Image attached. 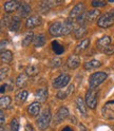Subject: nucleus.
<instances>
[{
  "instance_id": "1",
  "label": "nucleus",
  "mask_w": 114,
  "mask_h": 131,
  "mask_svg": "<svg viewBox=\"0 0 114 131\" xmlns=\"http://www.w3.org/2000/svg\"><path fill=\"white\" fill-rule=\"evenodd\" d=\"M52 119V115H51V111L49 108H45L44 110H42V112L40 113V115L37 119V125L39 127L40 130H45L49 125L51 123Z\"/></svg>"
},
{
  "instance_id": "2",
  "label": "nucleus",
  "mask_w": 114,
  "mask_h": 131,
  "mask_svg": "<svg viewBox=\"0 0 114 131\" xmlns=\"http://www.w3.org/2000/svg\"><path fill=\"white\" fill-rule=\"evenodd\" d=\"M108 74L105 72H95L89 78V87L90 89H96L100 84L107 79Z\"/></svg>"
},
{
  "instance_id": "3",
  "label": "nucleus",
  "mask_w": 114,
  "mask_h": 131,
  "mask_svg": "<svg viewBox=\"0 0 114 131\" xmlns=\"http://www.w3.org/2000/svg\"><path fill=\"white\" fill-rule=\"evenodd\" d=\"M97 96H98V93H97L96 89H90L88 90L86 93V104L90 109H95L97 106Z\"/></svg>"
},
{
  "instance_id": "4",
  "label": "nucleus",
  "mask_w": 114,
  "mask_h": 131,
  "mask_svg": "<svg viewBox=\"0 0 114 131\" xmlns=\"http://www.w3.org/2000/svg\"><path fill=\"white\" fill-rule=\"evenodd\" d=\"M97 24L99 28H109L114 24V14L113 12H108L104 14L101 17L98 18L97 20Z\"/></svg>"
},
{
  "instance_id": "5",
  "label": "nucleus",
  "mask_w": 114,
  "mask_h": 131,
  "mask_svg": "<svg viewBox=\"0 0 114 131\" xmlns=\"http://www.w3.org/2000/svg\"><path fill=\"white\" fill-rule=\"evenodd\" d=\"M101 114L106 119H114V101L107 102L101 109Z\"/></svg>"
},
{
  "instance_id": "6",
  "label": "nucleus",
  "mask_w": 114,
  "mask_h": 131,
  "mask_svg": "<svg viewBox=\"0 0 114 131\" xmlns=\"http://www.w3.org/2000/svg\"><path fill=\"white\" fill-rule=\"evenodd\" d=\"M71 80V76L69 74H60L59 76H57L54 81H53V87L55 89H60V88H63L68 86V84L70 83Z\"/></svg>"
},
{
  "instance_id": "7",
  "label": "nucleus",
  "mask_w": 114,
  "mask_h": 131,
  "mask_svg": "<svg viewBox=\"0 0 114 131\" xmlns=\"http://www.w3.org/2000/svg\"><path fill=\"white\" fill-rule=\"evenodd\" d=\"M63 3V1H59V0H44V1L40 2L39 4V10L40 12L42 13H47L50 9H52V7L54 6H57Z\"/></svg>"
},
{
  "instance_id": "8",
  "label": "nucleus",
  "mask_w": 114,
  "mask_h": 131,
  "mask_svg": "<svg viewBox=\"0 0 114 131\" xmlns=\"http://www.w3.org/2000/svg\"><path fill=\"white\" fill-rule=\"evenodd\" d=\"M86 9V5L84 2H78L76 5L73 6V9L71 10L70 14H69V18L70 19H74V18H78L79 16H81L84 14V11Z\"/></svg>"
},
{
  "instance_id": "9",
  "label": "nucleus",
  "mask_w": 114,
  "mask_h": 131,
  "mask_svg": "<svg viewBox=\"0 0 114 131\" xmlns=\"http://www.w3.org/2000/svg\"><path fill=\"white\" fill-rule=\"evenodd\" d=\"M49 33L51 34V36H54V37L62 36L63 35V23L59 21L54 22L50 27V29H49Z\"/></svg>"
},
{
  "instance_id": "10",
  "label": "nucleus",
  "mask_w": 114,
  "mask_h": 131,
  "mask_svg": "<svg viewBox=\"0 0 114 131\" xmlns=\"http://www.w3.org/2000/svg\"><path fill=\"white\" fill-rule=\"evenodd\" d=\"M68 116H69V110H68L67 107L62 106V107H60L59 110L57 111L56 115H55L54 123H55V124H59V123H61L62 121H64Z\"/></svg>"
},
{
  "instance_id": "11",
  "label": "nucleus",
  "mask_w": 114,
  "mask_h": 131,
  "mask_svg": "<svg viewBox=\"0 0 114 131\" xmlns=\"http://www.w3.org/2000/svg\"><path fill=\"white\" fill-rule=\"evenodd\" d=\"M41 22H42L41 17H39V16H30L26 21V26L28 29H34V28L40 26Z\"/></svg>"
},
{
  "instance_id": "12",
  "label": "nucleus",
  "mask_w": 114,
  "mask_h": 131,
  "mask_svg": "<svg viewBox=\"0 0 114 131\" xmlns=\"http://www.w3.org/2000/svg\"><path fill=\"white\" fill-rule=\"evenodd\" d=\"M20 2L16 1V0H11V1H7L3 4V10L6 13H13L14 11H18L19 9Z\"/></svg>"
},
{
  "instance_id": "13",
  "label": "nucleus",
  "mask_w": 114,
  "mask_h": 131,
  "mask_svg": "<svg viewBox=\"0 0 114 131\" xmlns=\"http://www.w3.org/2000/svg\"><path fill=\"white\" fill-rule=\"evenodd\" d=\"M111 43V38L110 36H102L101 38H99L98 40H97V42H96V47L97 49H98L99 51H104L106 48H108Z\"/></svg>"
},
{
  "instance_id": "14",
  "label": "nucleus",
  "mask_w": 114,
  "mask_h": 131,
  "mask_svg": "<svg viewBox=\"0 0 114 131\" xmlns=\"http://www.w3.org/2000/svg\"><path fill=\"white\" fill-rule=\"evenodd\" d=\"M79 63H80V60H79V56L76 55V54H73L71 56H69L68 58V61H67V66L69 69H72V70H75L79 67Z\"/></svg>"
},
{
  "instance_id": "15",
  "label": "nucleus",
  "mask_w": 114,
  "mask_h": 131,
  "mask_svg": "<svg viewBox=\"0 0 114 131\" xmlns=\"http://www.w3.org/2000/svg\"><path fill=\"white\" fill-rule=\"evenodd\" d=\"M31 11H32V7H31V5L29 3H27V2H20L19 9H18L20 17H28L29 18Z\"/></svg>"
},
{
  "instance_id": "16",
  "label": "nucleus",
  "mask_w": 114,
  "mask_h": 131,
  "mask_svg": "<svg viewBox=\"0 0 114 131\" xmlns=\"http://www.w3.org/2000/svg\"><path fill=\"white\" fill-rule=\"evenodd\" d=\"M39 111H40V104L38 102H34L32 103L29 107H28V112L30 115L32 116H36L39 114Z\"/></svg>"
},
{
  "instance_id": "17",
  "label": "nucleus",
  "mask_w": 114,
  "mask_h": 131,
  "mask_svg": "<svg viewBox=\"0 0 114 131\" xmlns=\"http://www.w3.org/2000/svg\"><path fill=\"white\" fill-rule=\"evenodd\" d=\"M76 105H77V108H78V110H79V113L81 114V115L86 116V115H87V107H86L87 104H86V102H85L80 96L77 97Z\"/></svg>"
},
{
  "instance_id": "18",
  "label": "nucleus",
  "mask_w": 114,
  "mask_h": 131,
  "mask_svg": "<svg viewBox=\"0 0 114 131\" xmlns=\"http://www.w3.org/2000/svg\"><path fill=\"white\" fill-rule=\"evenodd\" d=\"M28 79H29V76H28L27 73H21V74L18 75L17 79H16V86L18 88L24 87L28 83Z\"/></svg>"
},
{
  "instance_id": "19",
  "label": "nucleus",
  "mask_w": 114,
  "mask_h": 131,
  "mask_svg": "<svg viewBox=\"0 0 114 131\" xmlns=\"http://www.w3.org/2000/svg\"><path fill=\"white\" fill-rule=\"evenodd\" d=\"M20 23H21V19H20V16H14L12 18V21H11V24H10V30L12 32H16L18 31L19 28H20Z\"/></svg>"
},
{
  "instance_id": "20",
  "label": "nucleus",
  "mask_w": 114,
  "mask_h": 131,
  "mask_svg": "<svg viewBox=\"0 0 114 131\" xmlns=\"http://www.w3.org/2000/svg\"><path fill=\"white\" fill-rule=\"evenodd\" d=\"M89 45H90V39L89 38H86L84 40H81V42H79L75 48V53L78 54V53L84 52L86 49L89 47Z\"/></svg>"
},
{
  "instance_id": "21",
  "label": "nucleus",
  "mask_w": 114,
  "mask_h": 131,
  "mask_svg": "<svg viewBox=\"0 0 114 131\" xmlns=\"http://www.w3.org/2000/svg\"><path fill=\"white\" fill-rule=\"evenodd\" d=\"M44 43H45V36L43 34H37L34 37L33 45L35 48H41L44 46Z\"/></svg>"
},
{
  "instance_id": "22",
  "label": "nucleus",
  "mask_w": 114,
  "mask_h": 131,
  "mask_svg": "<svg viewBox=\"0 0 114 131\" xmlns=\"http://www.w3.org/2000/svg\"><path fill=\"white\" fill-rule=\"evenodd\" d=\"M36 98H37L39 102L44 103L47 101V98H48V89L40 88L39 90H37V92H36Z\"/></svg>"
},
{
  "instance_id": "23",
  "label": "nucleus",
  "mask_w": 114,
  "mask_h": 131,
  "mask_svg": "<svg viewBox=\"0 0 114 131\" xmlns=\"http://www.w3.org/2000/svg\"><path fill=\"white\" fill-rule=\"evenodd\" d=\"M101 66V62L99 60H96V59H92L90 61H87L84 63V68L86 70H92V69H96V68H99Z\"/></svg>"
},
{
  "instance_id": "24",
  "label": "nucleus",
  "mask_w": 114,
  "mask_h": 131,
  "mask_svg": "<svg viewBox=\"0 0 114 131\" xmlns=\"http://www.w3.org/2000/svg\"><path fill=\"white\" fill-rule=\"evenodd\" d=\"M13 60V53L10 50H5L1 52V61L3 63H11Z\"/></svg>"
},
{
  "instance_id": "25",
  "label": "nucleus",
  "mask_w": 114,
  "mask_h": 131,
  "mask_svg": "<svg viewBox=\"0 0 114 131\" xmlns=\"http://www.w3.org/2000/svg\"><path fill=\"white\" fill-rule=\"evenodd\" d=\"M52 49L55 54L57 55H60L64 52V47L59 42L57 41V40H54V41H52Z\"/></svg>"
},
{
  "instance_id": "26",
  "label": "nucleus",
  "mask_w": 114,
  "mask_h": 131,
  "mask_svg": "<svg viewBox=\"0 0 114 131\" xmlns=\"http://www.w3.org/2000/svg\"><path fill=\"white\" fill-rule=\"evenodd\" d=\"M74 28V23H73L72 19L68 18L66 21L63 22V35H68L71 33V31Z\"/></svg>"
},
{
  "instance_id": "27",
  "label": "nucleus",
  "mask_w": 114,
  "mask_h": 131,
  "mask_svg": "<svg viewBox=\"0 0 114 131\" xmlns=\"http://www.w3.org/2000/svg\"><path fill=\"white\" fill-rule=\"evenodd\" d=\"M34 37H35V36H34V34H33L32 32L27 33L26 36H24V38L22 39V42H21L22 47H28V46H30L31 42L34 41Z\"/></svg>"
},
{
  "instance_id": "28",
  "label": "nucleus",
  "mask_w": 114,
  "mask_h": 131,
  "mask_svg": "<svg viewBox=\"0 0 114 131\" xmlns=\"http://www.w3.org/2000/svg\"><path fill=\"white\" fill-rule=\"evenodd\" d=\"M87 32H88V30H87L86 26H79V27L75 30V32H74V34H75V38H76V39H80V38H83L84 36H86Z\"/></svg>"
},
{
  "instance_id": "29",
  "label": "nucleus",
  "mask_w": 114,
  "mask_h": 131,
  "mask_svg": "<svg viewBox=\"0 0 114 131\" xmlns=\"http://www.w3.org/2000/svg\"><path fill=\"white\" fill-rule=\"evenodd\" d=\"M26 73L28 74V76H36L39 73V68L37 67V66L31 64V66H29V67H27Z\"/></svg>"
},
{
  "instance_id": "30",
  "label": "nucleus",
  "mask_w": 114,
  "mask_h": 131,
  "mask_svg": "<svg viewBox=\"0 0 114 131\" xmlns=\"http://www.w3.org/2000/svg\"><path fill=\"white\" fill-rule=\"evenodd\" d=\"M27 98H28V91H26V90H21V91H19L16 94V100L19 103H24L27 101Z\"/></svg>"
},
{
  "instance_id": "31",
  "label": "nucleus",
  "mask_w": 114,
  "mask_h": 131,
  "mask_svg": "<svg viewBox=\"0 0 114 131\" xmlns=\"http://www.w3.org/2000/svg\"><path fill=\"white\" fill-rule=\"evenodd\" d=\"M11 102H12V98L10 96H7V95L2 96L1 100H0V105H1V108L2 109H6L10 106Z\"/></svg>"
},
{
  "instance_id": "32",
  "label": "nucleus",
  "mask_w": 114,
  "mask_h": 131,
  "mask_svg": "<svg viewBox=\"0 0 114 131\" xmlns=\"http://www.w3.org/2000/svg\"><path fill=\"white\" fill-rule=\"evenodd\" d=\"M11 130L12 131H19V123L17 118H13L11 121Z\"/></svg>"
},
{
  "instance_id": "33",
  "label": "nucleus",
  "mask_w": 114,
  "mask_h": 131,
  "mask_svg": "<svg viewBox=\"0 0 114 131\" xmlns=\"http://www.w3.org/2000/svg\"><path fill=\"white\" fill-rule=\"evenodd\" d=\"M91 4L93 7H104L107 5V2L102 1V0H94V1H92Z\"/></svg>"
},
{
  "instance_id": "34",
  "label": "nucleus",
  "mask_w": 114,
  "mask_h": 131,
  "mask_svg": "<svg viewBox=\"0 0 114 131\" xmlns=\"http://www.w3.org/2000/svg\"><path fill=\"white\" fill-rule=\"evenodd\" d=\"M61 66V59L60 58H53L51 60V67L52 68H59Z\"/></svg>"
},
{
  "instance_id": "35",
  "label": "nucleus",
  "mask_w": 114,
  "mask_h": 131,
  "mask_svg": "<svg viewBox=\"0 0 114 131\" xmlns=\"http://www.w3.org/2000/svg\"><path fill=\"white\" fill-rule=\"evenodd\" d=\"M7 73H9V68L7 67H1L0 69V79H4V77H6Z\"/></svg>"
},
{
  "instance_id": "36",
  "label": "nucleus",
  "mask_w": 114,
  "mask_h": 131,
  "mask_svg": "<svg viewBox=\"0 0 114 131\" xmlns=\"http://www.w3.org/2000/svg\"><path fill=\"white\" fill-rule=\"evenodd\" d=\"M102 52H104L105 54H107V55H112V54H114V46H113V45H110L108 48H106Z\"/></svg>"
},
{
  "instance_id": "37",
  "label": "nucleus",
  "mask_w": 114,
  "mask_h": 131,
  "mask_svg": "<svg viewBox=\"0 0 114 131\" xmlns=\"http://www.w3.org/2000/svg\"><path fill=\"white\" fill-rule=\"evenodd\" d=\"M69 94H68V92L66 91V92H63V91H60V92H58L56 94V97L58 98V100H64V98H67V96H68Z\"/></svg>"
},
{
  "instance_id": "38",
  "label": "nucleus",
  "mask_w": 114,
  "mask_h": 131,
  "mask_svg": "<svg viewBox=\"0 0 114 131\" xmlns=\"http://www.w3.org/2000/svg\"><path fill=\"white\" fill-rule=\"evenodd\" d=\"M0 117H1V126H2V128H3L4 123H5V116H4V112H3L2 110L0 111Z\"/></svg>"
},
{
  "instance_id": "39",
  "label": "nucleus",
  "mask_w": 114,
  "mask_h": 131,
  "mask_svg": "<svg viewBox=\"0 0 114 131\" xmlns=\"http://www.w3.org/2000/svg\"><path fill=\"white\" fill-rule=\"evenodd\" d=\"M6 45H7V41H6V40H2V41H1V52L5 51V50H4V48L6 47Z\"/></svg>"
},
{
  "instance_id": "40",
  "label": "nucleus",
  "mask_w": 114,
  "mask_h": 131,
  "mask_svg": "<svg viewBox=\"0 0 114 131\" xmlns=\"http://www.w3.org/2000/svg\"><path fill=\"white\" fill-rule=\"evenodd\" d=\"M6 86H7V85H5V84L2 85V86H1V90H0V92H1V93H4V91L6 90Z\"/></svg>"
},
{
  "instance_id": "41",
  "label": "nucleus",
  "mask_w": 114,
  "mask_h": 131,
  "mask_svg": "<svg viewBox=\"0 0 114 131\" xmlns=\"http://www.w3.org/2000/svg\"><path fill=\"white\" fill-rule=\"evenodd\" d=\"M61 131H73V129L71 128V127H69V126H67V127H64Z\"/></svg>"
},
{
  "instance_id": "42",
  "label": "nucleus",
  "mask_w": 114,
  "mask_h": 131,
  "mask_svg": "<svg viewBox=\"0 0 114 131\" xmlns=\"http://www.w3.org/2000/svg\"><path fill=\"white\" fill-rule=\"evenodd\" d=\"M79 130H80V131H87V130H86V127H85L83 124L79 125Z\"/></svg>"
},
{
  "instance_id": "43",
  "label": "nucleus",
  "mask_w": 114,
  "mask_h": 131,
  "mask_svg": "<svg viewBox=\"0 0 114 131\" xmlns=\"http://www.w3.org/2000/svg\"><path fill=\"white\" fill-rule=\"evenodd\" d=\"M1 131H10V130H9V129H4V128L1 127Z\"/></svg>"
}]
</instances>
